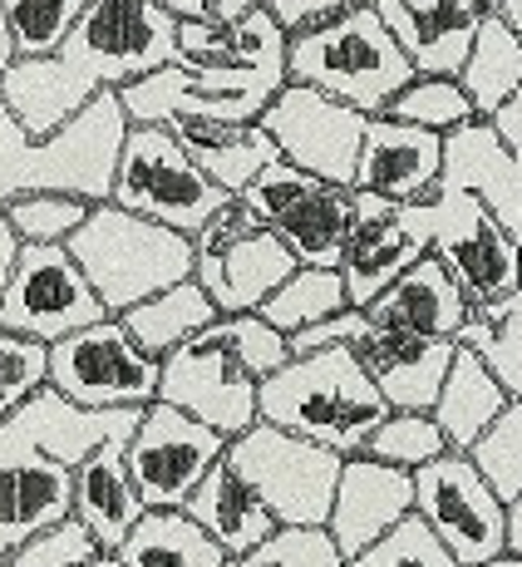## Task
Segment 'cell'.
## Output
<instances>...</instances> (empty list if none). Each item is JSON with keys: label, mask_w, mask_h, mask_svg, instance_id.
<instances>
[{"label": "cell", "mask_w": 522, "mask_h": 567, "mask_svg": "<svg viewBox=\"0 0 522 567\" xmlns=\"http://www.w3.org/2000/svg\"><path fill=\"white\" fill-rule=\"evenodd\" d=\"M508 410V395L503 385L493 380V370L478 361L473 351H463V346H453V361H449V375H443V390L439 400H434V424H439L443 444H449L453 454H469L478 440H483V430L498 420V414Z\"/></svg>", "instance_id": "32"}, {"label": "cell", "mask_w": 522, "mask_h": 567, "mask_svg": "<svg viewBox=\"0 0 522 567\" xmlns=\"http://www.w3.org/2000/svg\"><path fill=\"white\" fill-rule=\"evenodd\" d=\"M291 271H296V257L237 198L192 237V281L217 307V316H252Z\"/></svg>", "instance_id": "11"}, {"label": "cell", "mask_w": 522, "mask_h": 567, "mask_svg": "<svg viewBox=\"0 0 522 567\" xmlns=\"http://www.w3.org/2000/svg\"><path fill=\"white\" fill-rule=\"evenodd\" d=\"M459 90L469 94L473 118H493L522 90V40L493 10L483 16V25H478V35L469 45V60L459 70Z\"/></svg>", "instance_id": "34"}, {"label": "cell", "mask_w": 522, "mask_h": 567, "mask_svg": "<svg viewBox=\"0 0 522 567\" xmlns=\"http://www.w3.org/2000/svg\"><path fill=\"white\" fill-rule=\"evenodd\" d=\"M100 558H104L100 543H94L74 518H60V523H50L45 533H35L30 543H20V548L0 563L6 567H90Z\"/></svg>", "instance_id": "46"}, {"label": "cell", "mask_w": 522, "mask_h": 567, "mask_svg": "<svg viewBox=\"0 0 522 567\" xmlns=\"http://www.w3.org/2000/svg\"><path fill=\"white\" fill-rule=\"evenodd\" d=\"M493 16L503 20V25H508V30H513V35L522 40V0H498V6H493Z\"/></svg>", "instance_id": "53"}, {"label": "cell", "mask_w": 522, "mask_h": 567, "mask_svg": "<svg viewBox=\"0 0 522 567\" xmlns=\"http://www.w3.org/2000/svg\"><path fill=\"white\" fill-rule=\"evenodd\" d=\"M267 138L276 144L281 163L311 173V178L331 183V188H351L355 163H361V138H365V114L345 109L341 100L306 90V84H281L271 104L257 118Z\"/></svg>", "instance_id": "16"}, {"label": "cell", "mask_w": 522, "mask_h": 567, "mask_svg": "<svg viewBox=\"0 0 522 567\" xmlns=\"http://www.w3.org/2000/svg\"><path fill=\"white\" fill-rule=\"evenodd\" d=\"M379 118H395V124L424 128V134H453V128L473 124V104L459 90V80H434V74H415L405 90L389 100V109Z\"/></svg>", "instance_id": "38"}, {"label": "cell", "mask_w": 522, "mask_h": 567, "mask_svg": "<svg viewBox=\"0 0 522 567\" xmlns=\"http://www.w3.org/2000/svg\"><path fill=\"white\" fill-rule=\"evenodd\" d=\"M365 454H369L375 464H389V468H405V474H415V468L439 460V454H449V444H443V434H439V424H434V414L389 410L385 424L369 434Z\"/></svg>", "instance_id": "41"}, {"label": "cell", "mask_w": 522, "mask_h": 567, "mask_svg": "<svg viewBox=\"0 0 522 567\" xmlns=\"http://www.w3.org/2000/svg\"><path fill=\"white\" fill-rule=\"evenodd\" d=\"M108 203L134 217H148L158 227H173L182 237H198L232 198L202 178L198 163L182 154V144L168 128L128 124L124 148H118L114 163Z\"/></svg>", "instance_id": "6"}, {"label": "cell", "mask_w": 522, "mask_h": 567, "mask_svg": "<svg viewBox=\"0 0 522 567\" xmlns=\"http://www.w3.org/2000/svg\"><path fill=\"white\" fill-rule=\"evenodd\" d=\"M50 385V351L25 336L0 331V424L25 400H35Z\"/></svg>", "instance_id": "43"}, {"label": "cell", "mask_w": 522, "mask_h": 567, "mask_svg": "<svg viewBox=\"0 0 522 567\" xmlns=\"http://www.w3.org/2000/svg\"><path fill=\"white\" fill-rule=\"evenodd\" d=\"M355 361L365 365L369 385L379 390L389 410L429 414L443 390V375H449L453 341H419V336H395L369 326L355 341Z\"/></svg>", "instance_id": "24"}, {"label": "cell", "mask_w": 522, "mask_h": 567, "mask_svg": "<svg viewBox=\"0 0 522 567\" xmlns=\"http://www.w3.org/2000/svg\"><path fill=\"white\" fill-rule=\"evenodd\" d=\"M168 134L198 163L202 178L212 188H222L227 198H237L261 168H271L281 158L261 124H168Z\"/></svg>", "instance_id": "31"}, {"label": "cell", "mask_w": 522, "mask_h": 567, "mask_svg": "<svg viewBox=\"0 0 522 567\" xmlns=\"http://www.w3.org/2000/svg\"><path fill=\"white\" fill-rule=\"evenodd\" d=\"M64 252L74 257L108 316L134 311L138 301L192 277V237L134 217L114 203H94L84 227L64 243Z\"/></svg>", "instance_id": "4"}, {"label": "cell", "mask_w": 522, "mask_h": 567, "mask_svg": "<svg viewBox=\"0 0 522 567\" xmlns=\"http://www.w3.org/2000/svg\"><path fill=\"white\" fill-rule=\"evenodd\" d=\"M369 331V321H365V311H355V307H345V311H335V316H325V321H315L306 326V331H296V336H286V351L291 355H311V351H355V341Z\"/></svg>", "instance_id": "47"}, {"label": "cell", "mask_w": 522, "mask_h": 567, "mask_svg": "<svg viewBox=\"0 0 522 567\" xmlns=\"http://www.w3.org/2000/svg\"><path fill=\"white\" fill-rule=\"evenodd\" d=\"M118 567H227V553L188 514H144L114 553Z\"/></svg>", "instance_id": "35"}, {"label": "cell", "mask_w": 522, "mask_h": 567, "mask_svg": "<svg viewBox=\"0 0 522 567\" xmlns=\"http://www.w3.org/2000/svg\"><path fill=\"white\" fill-rule=\"evenodd\" d=\"M429 257L453 277L469 307L522 287V243L473 193L439 188L429 198Z\"/></svg>", "instance_id": "12"}, {"label": "cell", "mask_w": 522, "mask_h": 567, "mask_svg": "<svg viewBox=\"0 0 522 567\" xmlns=\"http://www.w3.org/2000/svg\"><path fill=\"white\" fill-rule=\"evenodd\" d=\"M222 454H227L222 434H212L192 414L154 400L138 414L134 440L124 444V468L148 514H182L192 488L208 478L212 464H222Z\"/></svg>", "instance_id": "15"}, {"label": "cell", "mask_w": 522, "mask_h": 567, "mask_svg": "<svg viewBox=\"0 0 522 567\" xmlns=\"http://www.w3.org/2000/svg\"><path fill=\"white\" fill-rule=\"evenodd\" d=\"M178 60L198 70H252L286 80V35L267 16V6L237 25L192 20V25H178Z\"/></svg>", "instance_id": "29"}, {"label": "cell", "mask_w": 522, "mask_h": 567, "mask_svg": "<svg viewBox=\"0 0 522 567\" xmlns=\"http://www.w3.org/2000/svg\"><path fill=\"white\" fill-rule=\"evenodd\" d=\"M182 514H188L217 548L227 553V563L247 558V553H252L261 538H271V528H276L271 514L261 508V498L232 474L227 460L208 468V478L192 488V498L182 504Z\"/></svg>", "instance_id": "30"}, {"label": "cell", "mask_w": 522, "mask_h": 567, "mask_svg": "<svg viewBox=\"0 0 522 567\" xmlns=\"http://www.w3.org/2000/svg\"><path fill=\"white\" fill-rule=\"evenodd\" d=\"M15 261H20V237L10 233L6 213H0V297H6V287H10V271H15Z\"/></svg>", "instance_id": "50"}, {"label": "cell", "mask_w": 522, "mask_h": 567, "mask_svg": "<svg viewBox=\"0 0 522 567\" xmlns=\"http://www.w3.org/2000/svg\"><path fill=\"white\" fill-rule=\"evenodd\" d=\"M478 6H483V10H493V6H498V0H478Z\"/></svg>", "instance_id": "56"}, {"label": "cell", "mask_w": 522, "mask_h": 567, "mask_svg": "<svg viewBox=\"0 0 522 567\" xmlns=\"http://www.w3.org/2000/svg\"><path fill=\"white\" fill-rule=\"evenodd\" d=\"M483 567H522V553H498V558L483 563Z\"/></svg>", "instance_id": "55"}, {"label": "cell", "mask_w": 522, "mask_h": 567, "mask_svg": "<svg viewBox=\"0 0 522 567\" xmlns=\"http://www.w3.org/2000/svg\"><path fill=\"white\" fill-rule=\"evenodd\" d=\"M469 460L503 508L522 498V400H508V410L483 430V440L469 450Z\"/></svg>", "instance_id": "40"}, {"label": "cell", "mask_w": 522, "mask_h": 567, "mask_svg": "<svg viewBox=\"0 0 522 567\" xmlns=\"http://www.w3.org/2000/svg\"><path fill=\"white\" fill-rule=\"evenodd\" d=\"M208 6H212V20H217V25H237V20L257 16L267 0H208Z\"/></svg>", "instance_id": "51"}, {"label": "cell", "mask_w": 522, "mask_h": 567, "mask_svg": "<svg viewBox=\"0 0 522 567\" xmlns=\"http://www.w3.org/2000/svg\"><path fill=\"white\" fill-rule=\"evenodd\" d=\"M415 80V64L395 45L375 6H355L351 16L331 20L325 30L286 40V84L341 100L365 118H379L405 84Z\"/></svg>", "instance_id": "5"}, {"label": "cell", "mask_w": 522, "mask_h": 567, "mask_svg": "<svg viewBox=\"0 0 522 567\" xmlns=\"http://www.w3.org/2000/svg\"><path fill=\"white\" fill-rule=\"evenodd\" d=\"M227 567H345V558L325 528H271V538Z\"/></svg>", "instance_id": "45"}, {"label": "cell", "mask_w": 522, "mask_h": 567, "mask_svg": "<svg viewBox=\"0 0 522 567\" xmlns=\"http://www.w3.org/2000/svg\"><path fill=\"white\" fill-rule=\"evenodd\" d=\"M222 460L261 498V508L271 514L276 528H325L335 478H341V464H345L341 454L257 420L247 434L227 440Z\"/></svg>", "instance_id": "7"}, {"label": "cell", "mask_w": 522, "mask_h": 567, "mask_svg": "<svg viewBox=\"0 0 522 567\" xmlns=\"http://www.w3.org/2000/svg\"><path fill=\"white\" fill-rule=\"evenodd\" d=\"M365 6H385V0H365Z\"/></svg>", "instance_id": "57"}, {"label": "cell", "mask_w": 522, "mask_h": 567, "mask_svg": "<svg viewBox=\"0 0 522 567\" xmlns=\"http://www.w3.org/2000/svg\"><path fill=\"white\" fill-rule=\"evenodd\" d=\"M50 390L84 410H148L158 400V361L104 316L50 346Z\"/></svg>", "instance_id": "13"}, {"label": "cell", "mask_w": 522, "mask_h": 567, "mask_svg": "<svg viewBox=\"0 0 522 567\" xmlns=\"http://www.w3.org/2000/svg\"><path fill=\"white\" fill-rule=\"evenodd\" d=\"M508 553H522V498L508 504Z\"/></svg>", "instance_id": "54"}, {"label": "cell", "mask_w": 522, "mask_h": 567, "mask_svg": "<svg viewBox=\"0 0 522 567\" xmlns=\"http://www.w3.org/2000/svg\"><path fill=\"white\" fill-rule=\"evenodd\" d=\"M351 243L341 257V287L355 311H365L385 287H395L419 257H429V203L395 207L375 193L351 188Z\"/></svg>", "instance_id": "18"}, {"label": "cell", "mask_w": 522, "mask_h": 567, "mask_svg": "<svg viewBox=\"0 0 522 567\" xmlns=\"http://www.w3.org/2000/svg\"><path fill=\"white\" fill-rule=\"evenodd\" d=\"M237 203L296 257V267H325V271L341 267L355 227L351 188H331V183L276 158L237 193Z\"/></svg>", "instance_id": "9"}, {"label": "cell", "mask_w": 522, "mask_h": 567, "mask_svg": "<svg viewBox=\"0 0 522 567\" xmlns=\"http://www.w3.org/2000/svg\"><path fill=\"white\" fill-rule=\"evenodd\" d=\"M389 405L379 400V390L369 385L365 365L355 361V351H311L291 355L276 375L261 380L257 390V420L271 430H286L306 444L355 460L365 454L369 434L385 424Z\"/></svg>", "instance_id": "2"}, {"label": "cell", "mask_w": 522, "mask_h": 567, "mask_svg": "<svg viewBox=\"0 0 522 567\" xmlns=\"http://www.w3.org/2000/svg\"><path fill=\"white\" fill-rule=\"evenodd\" d=\"M0 567H6V563H0Z\"/></svg>", "instance_id": "58"}, {"label": "cell", "mask_w": 522, "mask_h": 567, "mask_svg": "<svg viewBox=\"0 0 522 567\" xmlns=\"http://www.w3.org/2000/svg\"><path fill=\"white\" fill-rule=\"evenodd\" d=\"M54 54L100 90L118 94L178 60V25L158 0H90Z\"/></svg>", "instance_id": "8"}, {"label": "cell", "mask_w": 522, "mask_h": 567, "mask_svg": "<svg viewBox=\"0 0 522 567\" xmlns=\"http://www.w3.org/2000/svg\"><path fill=\"white\" fill-rule=\"evenodd\" d=\"M395 45L415 64V74L434 80H459L469 45L488 10L478 0H385L375 6Z\"/></svg>", "instance_id": "23"}, {"label": "cell", "mask_w": 522, "mask_h": 567, "mask_svg": "<svg viewBox=\"0 0 522 567\" xmlns=\"http://www.w3.org/2000/svg\"><path fill=\"white\" fill-rule=\"evenodd\" d=\"M90 207L94 203L70 198V193H25V198L6 203L0 213H6L10 233L20 237V247H64L84 227Z\"/></svg>", "instance_id": "39"}, {"label": "cell", "mask_w": 522, "mask_h": 567, "mask_svg": "<svg viewBox=\"0 0 522 567\" xmlns=\"http://www.w3.org/2000/svg\"><path fill=\"white\" fill-rule=\"evenodd\" d=\"M483 124L493 128V134H498V144H503L508 154H513V163L522 168V90H518V94H513V100H508L503 109H498L493 118H483Z\"/></svg>", "instance_id": "49"}, {"label": "cell", "mask_w": 522, "mask_h": 567, "mask_svg": "<svg viewBox=\"0 0 522 567\" xmlns=\"http://www.w3.org/2000/svg\"><path fill=\"white\" fill-rule=\"evenodd\" d=\"M439 188H459V193H473L498 223L522 243V168L513 163L498 134L473 118V124L453 128L443 134V178Z\"/></svg>", "instance_id": "27"}, {"label": "cell", "mask_w": 522, "mask_h": 567, "mask_svg": "<svg viewBox=\"0 0 522 567\" xmlns=\"http://www.w3.org/2000/svg\"><path fill=\"white\" fill-rule=\"evenodd\" d=\"M453 346L473 351L493 370V380L503 385L508 400H522V287L488 301V307H473L463 331L453 336Z\"/></svg>", "instance_id": "36"}, {"label": "cell", "mask_w": 522, "mask_h": 567, "mask_svg": "<svg viewBox=\"0 0 522 567\" xmlns=\"http://www.w3.org/2000/svg\"><path fill=\"white\" fill-rule=\"evenodd\" d=\"M286 80L252 70H198V64H163L138 84L118 90L128 124H257L261 109Z\"/></svg>", "instance_id": "10"}, {"label": "cell", "mask_w": 522, "mask_h": 567, "mask_svg": "<svg viewBox=\"0 0 522 567\" xmlns=\"http://www.w3.org/2000/svg\"><path fill=\"white\" fill-rule=\"evenodd\" d=\"M361 0H267V16L281 25V35L296 40V35H311V30H325L331 20L351 16Z\"/></svg>", "instance_id": "48"}, {"label": "cell", "mask_w": 522, "mask_h": 567, "mask_svg": "<svg viewBox=\"0 0 522 567\" xmlns=\"http://www.w3.org/2000/svg\"><path fill=\"white\" fill-rule=\"evenodd\" d=\"M138 414L144 410H84V405H70V400L54 395V390L45 385L35 400H25V405L10 414L6 424L35 454H45L50 464L80 468L94 450H108V444L134 440Z\"/></svg>", "instance_id": "22"}, {"label": "cell", "mask_w": 522, "mask_h": 567, "mask_svg": "<svg viewBox=\"0 0 522 567\" xmlns=\"http://www.w3.org/2000/svg\"><path fill=\"white\" fill-rule=\"evenodd\" d=\"M144 514L148 508L124 468V444L94 450L80 468H70V518L100 543L104 558L124 548V538L138 528Z\"/></svg>", "instance_id": "28"}, {"label": "cell", "mask_w": 522, "mask_h": 567, "mask_svg": "<svg viewBox=\"0 0 522 567\" xmlns=\"http://www.w3.org/2000/svg\"><path fill=\"white\" fill-rule=\"evenodd\" d=\"M415 514L459 567H483L508 553V508L483 484L469 454H439L415 468Z\"/></svg>", "instance_id": "14"}, {"label": "cell", "mask_w": 522, "mask_h": 567, "mask_svg": "<svg viewBox=\"0 0 522 567\" xmlns=\"http://www.w3.org/2000/svg\"><path fill=\"white\" fill-rule=\"evenodd\" d=\"M114 321L134 336L138 351L154 355V361H163V355H173L182 341H192L198 331H208V326L217 321V307L202 297L198 281L188 277V281H178V287L158 291V297L138 301L134 311L114 316Z\"/></svg>", "instance_id": "33"}, {"label": "cell", "mask_w": 522, "mask_h": 567, "mask_svg": "<svg viewBox=\"0 0 522 567\" xmlns=\"http://www.w3.org/2000/svg\"><path fill=\"white\" fill-rule=\"evenodd\" d=\"M104 307L84 271L64 247H20V261L10 271V287L0 297V331L25 336L35 346H60L64 336L104 321Z\"/></svg>", "instance_id": "17"}, {"label": "cell", "mask_w": 522, "mask_h": 567, "mask_svg": "<svg viewBox=\"0 0 522 567\" xmlns=\"http://www.w3.org/2000/svg\"><path fill=\"white\" fill-rule=\"evenodd\" d=\"M60 518H70V468L50 464L0 424V558Z\"/></svg>", "instance_id": "21"}, {"label": "cell", "mask_w": 522, "mask_h": 567, "mask_svg": "<svg viewBox=\"0 0 522 567\" xmlns=\"http://www.w3.org/2000/svg\"><path fill=\"white\" fill-rule=\"evenodd\" d=\"M469 301L453 287V277L434 257H419L395 287H385L365 307V321L375 331L419 336V341H453L469 321Z\"/></svg>", "instance_id": "25"}, {"label": "cell", "mask_w": 522, "mask_h": 567, "mask_svg": "<svg viewBox=\"0 0 522 567\" xmlns=\"http://www.w3.org/2000/svg\"><path fill=\"white\" fill-rule=\"evenodd\" d=\"M345 567H459V563H453L449 553H443V543L424 528L419 514H409V518H399L385 538H375L361 558H351Z\"/></svg>", "instance_id": "44"}, {"label": "cell", "mask_w": 522, "mask_h": 567, "mask_svg": "<svg viewBox=\"0 0 522 567\" xmlns=\"http://www.w3.org/2000/svg\"><path fill=\"white\" fill-rule=\"evenodd\" d=\"M15 60H20V50H15V30H10V16H6V6H0V74H6Z\"/></svg>", "instance_id": "52"}, {"label": "cell", "mask_w": 522, "mask_h": 567, "mask_svg": "<svg viewBox=\"0 0 522 567\" xmlns=\"http://www.w3.org/2000/svg\"><path fill=\"white\" fill-rule=\"evenodd\" d=\"M94 94H100V84L84 80L60 54H20V60L0 74V104H6V114L15 118L30 138L60 134L74 114L90 109Z\"/></svg>", "instance_id": "26"}, {"label": "cell", "mask_w": 522, "mask_h": 567, "mask_svg": "<svg viewBox=\"0 0 522 567\" xmlns=\"http://www.w3.org/2000/svg\"><path fill=\"white\" fill-rule=\"evenodd\" d=\"M286 361V336H276L261 316H217L208 331L158 361V400L222 440H237L257 424L261 380Z\"/></svg>", "instance_id": "1"}, {"label": "cell", "mask_w": 522, "mask_h": 567, "mask_svg": "<svg viewBox=\"0 0 522 567\" xmlns=\"http://www.w3.org/2000/svg\"><path fill=\"white\" fill-rule=\"evenodd\" d=\"M20 54H54L90 0H0Z\"/></svg>", "instance_id": "42"}, {"label": "cell", "mask_w": 522, "mask_h": 567, "mask_svg": "<svg viewBox=\"0 0 522 567\" xmlns=\"http://www.w3.org/2000/svg\"><path fill=\"white\" fill-rule=\"evenodd\" d=\"M345 307H351V301H345L341 271L296 267L252 316H261V321H267L276 336H296V331H306V326L325 321V316H335V311H345Z\"/></svg>", "instance_id": "37"}, {"label": "cell", "mask_w": 522, "mask_h": 567, "mask_svg": "<svg viewBox=\"0 0 522 567\" xmlns=\"http://www.w3.org/2000/svg\"><path fill=\"white\" fill-rule=\"evenodd\" d=\"M124 134L128 114L114 90H100L84 114H74L50 138H30L0 104V207L25 193H70L84 203H108Z\"/></svg>", "instance_id": "3"}, {"label": "cell", "mask_w": 522, "mask_h": 567, "mask_svg": "<svg viewBox=\"0 0 522 567\" xmlns=\"http://www.w3.org/2000/svg\"><path fill=\"white\" fill-rule=\"evenodd\" d=\"M409 514H415V474L375 464L369 454H355V460L341 464V478H335L325 533L341 548V558L351 563Z\"/></svg>", "instance_id": "19"}, {"label": "cell", "mask_w": 522, "mask_h": 567, "mask_svg": "<svg viewBox=\"0 0 522 567\" xmlns=\"http://www.w3.org/2000/svg\"><path fill=\"white\" fill-rule=\"evenodd\" d=\"M443 178V138L424 128L395 124V118H369L361 138V163H355V193L409 207L429 203Z\"/></svg>", "instance_id": "20"}]
</instances>
